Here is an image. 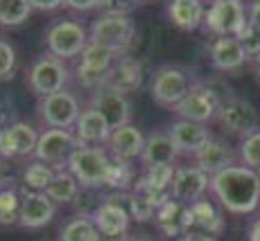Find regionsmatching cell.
<instances>
[{
  "label": "cell",
  "instance_id": "1",
  "mask_svg": "<svg viewBox=\"0 0 260 241\" xmlns=\"http://www.w3.org/2000/svg\"><path fill=\"white\" fill-rule=\"evenodd\" d=\"M211 192L226 212L251 214L260 205V174L247 165H233L211 176Z\"/></svg>",
  "mask_w": 260,
  "mask_h": 241
},
{
  "label": "cell",
  "instance_id": "2",
  "mask_svg": "<svg viewBox=\"0 0 260 241\" xmlns=\"http://www.w3.org/2000/svg\"><path fill=\"white\" fill-rule=\"evenodd\" d=\"M111 163L113 158L107 153V149L91 147V144H84V147L75 149L71 158L66 160L68 172L79 180V185L82 187H93V189L107 187Z\"/></svg>",
  "mask_w": 260,
  "mask_h": 241
},
{
  "label": "cell",
  "instance_id": "3",
  "mask_svg": "<svg viewBox=\"0 0 260 241\" xmlns=\"http://www.w3.org/2000/svg\"><path fill=\"white\" fill-rule=\"evenodd\" d=\"M88 38L116 54H127L136 41V25L132 16H100L88 29Z\"/></svg>",
  "mask_w": 260,
  "mask_h": 241
},
{
  "label": "cell",
  "instance_id": "4",
  "mask_svg": "<svg viewBox=\"0 0 260 241\" xmlns=\"http://www.w3.org/2000/svg\"><path fill=\"white\" fill-rule=\"evenodd\" d=\"M247 9L242 0H213L204 16V27L215 36H240L247 27Z\"/></svg>",
  "mask_w": 260,
  "mask_h": 241
},
{
  "label": "cell",
  "instance_id": "5",
  "mask_svg": "<svg viewBox=\"0 0 260 241\" xmlns=\"http://www.w3.org/2000/svg\"><path fill=\"white\" fill-rule=\"evenodd\" d=\"M192 86L194 84L186 70L177 66H161L152 77L149 93H152V99L158 106L172 110L192 90Z\"/></svg>",
  "mask_w": 260,
  "mask_h": 241
},
{
  "label": "cell",
  "instance_id": "6",
  "mask_svg": "<svg viewBox=\"0 0 260 241\" xmlns=\"http://www.w3.org/2000/svg\"><path fill=\"white\" fill-rule=\"evenodd\" d=\"M68 79H71V72H68L66 63L48 52V54H43V57H39L37 61L29 66L27 86L32 88L34 95L46 97V95L66 90Z\"/></svg>",
  "mask_w": 260,
  "mask_h": 241
},
{
  "label": "cell",
  "instance_id": "7",
  "mask_svg": "<svg viewBox=\"0 0 260 241\" xmlns=\"http://www.w3.org/2000/svg\"><path fill=\"white\" fill-rule=\"evenodd\" d=\"M88 41L91 38H88L86 27L79 25L77 21H57L54 25H50V29L46 32V45L50 54H54L61 61L79 57Z\"/></svg>",
  "mask_w": 260,
  "mask_h": 241
},
{
  "label": "cell",
  "instance_id": "8",
  "mask_svg": "<svg viewBox=\"0 0 260 241\" xmlns=\"http://www.w3.org/2000/svg\"><path fill=\"white\" fill-rule=\"evenodd\" d=\"M222 106V95L208 84H194L192 90L177 104L172 110L181 119L206 124L213 117H217V110Z\"/></svg>",
  "mask_w": 260,
  "mask_h": 241
},
{
  "label": "cell",
  "instance_id": "9",
  "mask_svg": "<svg viewBox=\"0 0 260 241\" xmlns=\"http://www.w3.org/2000/svg\"><path fill=\"white\" fill-rule=\"evenodd\" d=\"M39 115L50 129H68L71 131L82 115V106L71 90H59V93L41 97Z\"/></svg>",
  "mask_w": 260,
  "mask_h": 241
},
{
  "label": "cell",
  "instance_id": "10",
  "mask_svg": "<svg viewBox=\"0 0 260 241\" xmlns=\"http://www.w3.org/2000/svg\"><path fill=\"white\" fill-rule=\"evenodd\" d=\"M217 122L226 129L229 133H236V135H249L253 131H258L260 127V115L256 106L251 102L242 97H226L222 102V106L217 110Z\"/></svg>",
  "mask_w": 260,
  "mask_h": 241
},
{
  "label": "cell",
  "instance_id": "11",
  "mask_svg": "<svg viewBox=\"0 0 260 241\" xmlns=\"http://www.w3.org/2000/svg\"><path fill=\"white\" fill-rule=\"evenodd\" d=\"M91 106L107 119L111 131L124 127V124H132V104H129L127 95L111 86L95 88L91 95Z\"/></svg>",
  "mask_w": 260,
  "mask_h": 241
},
{
  "label": "cell",
  "instance_id": "12",
  "mask_svg": "<svg viewBox=\"0 0 260 241\" xmlns=\"http://www.w3.org/2000/svg\"><path fill=\"white\" fill-rule=\"evenodd\" d=\"M79 147H84V142L68 129H46L43 133H39L34 158L41 163H63Z\"/></svg>",
  "mask_w": 260,
  "mask_h": 241
},
{
  "label": "cell",
  "instance_id": "13",
  "mask_svg": "<svg viewBox=\"0 0 260 241\" xmlns=\"http://www.w3.org/2000/svg\"><path fill=\"white\" fill-rule=\"evenodd\" d=\"M211 189V176L197 165L174 169V178L170 185V196L183 205H192L194 200L204 198V194Z\"/></svg>",
  "mask_w": 260,
  "mask_h": 241
},
{
  "label": "cell",
  "instance_id": "14",
  "mask_svg": "<svg viewBox=\"0 0 260 241\" xmlns=\"http://www.w3.org/2000/svg\"><path fill=\"white\" fill-rule=\"evenodd\" d=\"M154 219H156L161 232L168 234V237H174V239H179L181 234L194 230L192 208H190V205L179 203V200H174L172 196H170L166 203L156 210V217Z\"/></svg>",
  "mask_w": 260,
  "mask_h": 241
},
{
  "label": "cell",
  "instance_id": "15",
  "mask_svg": "<svg viewBox=\"0 0 260 241\" xmlns=\"http://www.w3.org/2000/svg\"><path fill=\"white\" fill-rule=\"evenodd\" d=\"M57 214V203L46 192H25L21 196V219L23 228H43Z\"/></svg>",
  "mask_w": 260,
  "mask_h": 241
},
{
  "label": "cell",
  "instance_id": "16",
  "mask_svg": "<svg viewBox=\"0 0 260 241\" xmlns=\"http://www.w3.org/2000/svg\"><path fill=\"white\" fill-rule=\"evenodd\" d=\"M39 142V133L32 124L14 122L3 129V158H25L34 155Z\"/></svg>",
  "mask_w": 260,
  "mask_h": 241
},
{
  "label": "cell",
  "instance_id": "17",
  "mask_svg": "<svg viewBox=\"0 0 260 241\" xmlns=\"http://www.w3.org/2000/svg\"><path fill=\"white\" fill-rule=\"evenodd\" d=\"M168 133H170V138H172L177 151L190 153V155H194L211 140V131H208L206 124L190 122V119H177V122L168 129Z\"/></svg>",
  "mask_w": 260,
  "mask_h": 241
},
{
  "label": "cell",
  "instance_id": "18",
  "mask_svg": "<svg viewBox=\"0 0 260 241\" xmlns=\"http://www.w3.org/2000/svg\"><path fill=\"white\" fill-rule=\"evenodd\" d=\"M194 163H197L199 169H204L208 176H215L224 169L233 167L236 165V153L229 147L224 140L211 138L197 153H194Z\"/></svg>",
  "mask_w": 260,
  "mask_h": 241
},
{
  "label": "cell",
  "instance_id": "19",
  "mask_svg": "<svg viewBox=\"0 0 260 241\" xmlns=\"http://www.w3.org/2000/svg\"><path fill=\"white\" fill-rule=\"evenodd\" d=\"M107 144H109V151L113 153V158L132 163V160H136L143 155L145 135L141 133V129L134 127V124H124V127L111 131Z\"/></svg>",
  "mask_w": 260,
  "mask_h": 241
},
{
  "label": "cell",
  "instance_id": "20",
  "mask_svg": "<svg viewBox=\"0 0 260 241\" xmlns=\"http://www.w3.org/2000/svg\"><path fill=\"white\" fill-rule=\"evenodd\" d=\"M143 84V63L138 61L136 57H129V54H122V57L116 59L111 72H109V82L107 86L120 90V93H134L138 90Z\"/></svg>",
  "mask_w": 260,
  "mask_h": 241
},
{
  "label": "cell",
  "instance_id": "21",
  "mask_svg": "<svg viewBox=\"0 0 260 241\" xmlns=\"http://www.w3.org/2000/svg\"><path fill=\"white\" fill-rule=\"evenodd\" d=\"M211 61L222 72H233V70L244 66L247 54H244L242 43L236 36H219L211 45Z\"/></svg>",
  "mask_w": 260,
  "mask_h": 241
},
{
  "label": "cell",
  "instance_id": "22",
  "mask_svg": "<svg viewBox=\"0 0 260 241\" xmlns=\"http://www.w3.org/2000/svg\"><path fill=\"white\" fill-rule=\"evenodd\" d=\"M91 219L100 234H124L129 230V221H132L122 203H113L109 198H104V203Z\"/></svg>",
  "mask_w": 260,
  "mask_h": 241
},
{
  "label": "cell",
  "instance_id": "23",
  "mask_svg": "<svg viewBox=\"0 0 260 241\" xmlns=\"http://www.w3.org/2000/svg\"><path fill=\"white\" fill-rule=\"evenodd\" d=\"M177 147H174L172 138L168 131H156L145 138V149H143V165L145 167H154V165H174L177 160Z\"/></svg>",
  "mask_w": 260,
  "mask_h": 241
},
{
  "label": "cell",
  "instance_id": "24",
  "mask_svg": "<svg viewBox=\"0 0 260 241\" xmlns=\"http://www.w3.org/2000/svg\"><path fill=\"white\" fill-rule=\"evenodd\" d=\"M75 135H77L84 144H102V142H109L111 129H109L107 119H104L98 110L93 106H88L82 110L77 124H75Z\"/></svg>",
  "mask_w": 260,
  "mask_h": 241
},
{
  "label": "cell",
  "instance_id": "25",
  "mask_svg": "<svg viewBox=\"0 0 260 241\" xmlns=\"http://www.w3.org/2000/svg\"><path fill=\"white\" fill-rule=\"evenodd\" d=\"M170 21L177 27L186 29V32H194L204 25V16H206V7L202 0H172L168 7Z\"/></svg>",
  "mask_w": 260,
  "mask_h": 241
},
{
  "label": "cell",
  "instance_id": "26",
  "mask_svg": "<svg viewBox=\"0 0 260 241\" xmlns=\"http://www.w3.org/2000/svg\"><path fill=\"white\" fill-rule=\"evenodd\" d=\"M192 214H194V228L202 230V232H208L213 237H217L224 230V219L222 212L217 210V205L211 203L208 198H199L194 200L192 205Z\"/></svg>",
  "mask_w": 260,
  "mask_h": 241
},
{
  "label": "cell",
  "instance_id": "27",
  "mask_svg": "<svg viewBox=\"0 0 260 241\" xmlns=\"http://www.w3.org/2000/svg\"><path fill=\"white\" fill-rule=\"evenodd\" d=\"M79 192H82V185H79V180L75 178L68 169H66V172H57V174H54L52 183H50L48 189H46V194L57 205L75 203L77 196H79Z\"/></svg>",
  "mask_w": 260,
  "mask_h": 241
},
{
  "label": "cell",
  "instance_id": "28",
  "mask_svg": "<svg viewBox=\"0 0 260 241\" xmlns=\"http://www.w3.org/2000/svg\"><path fill=\"white\" fill-rule=\"evenodd\" d=\"M98 237H100V232L95 228L93 219L77 214V217L71 219L61 228L59 241H98Z\"/></svg>",
  "mask_w": 260,
  "mask_h": 241
},
{
  "label": "cell",
  "instance_id": "29",
  "mask_svg": "<svg viewBox=\"0 0 260 241\" xmlns=\"http://www.w3.org/2000/svg\"><path fill=\"white\" fill-rule=\"evenodd\" d=\"M32 5L29 0H0V25L18 27L29 18Z\"/></svg>",
  "mask_w": 260,
  "mask_h": 241
},
{
  "label": "cell",
  "instance_id": "30",
  "mask_svg": "<svg viewBox=\"0 0 260 241\" xmlns=\"http://www.w3.org/2000/svg\"><path fill=\"white\" fill-rule=\"evenodd\" d=\"M172 178H174V165H154V167H147L145 176H141L136 183L147 189H154V192H170Z\"/></svg>",
  "mask_w": 260,
  "mask_h": 241
},
{
  "label": "cell",
  "instance_id": "31",
  "mask_svg": "<svg viewBox=\"0 0 260 241\" xmlns=\"http://www.w3.org/2000/svg\"><path fill=\"white\" fill-rule=\"evenodd\" d=\"M134 185H136V178H134L132 163H127V160H118V158H113L111 169H109L107 187H111L113 192H132Z\"/></svg>",
  "mask_w": 260,
  "mask_h": 241
},
{
  "label": "cell",
  "instance_id": "32",
  "mask_svg": "<svg viewBox=\"0 0 260 241\" xmlns=\"http://www.w3.org/2000/svg\"><path fill=\"white\" fill-rule=\"evenodd\" d=\"M54 169L50 167L48 163H41V160H34L23 174V183L25 187H29L32 192H46L48 185L52 183L54 178Z\"/></svg>",
  "mask_w": 260,
  "mask_h": 241
},
{
  "label": "cell",
  "instance_id": "33",
  "mask_svg": "<svg viewBox=\"0 0 260 241\" xmlns=\"http://www.w3.org/2000/svg\"><path fill=\"white\" fill-rule=\"evenodd\" d=\"M21 219V196L12 187H0V225H16Z\"/></svg>",
  "mask_w": 260,
  "mask_h": 241
},
{
  "label": "cell",
  "instance_id": "34",
  "mask_svg": "<svg viewBox=\"0 0 260 241\" xmlns=\"http://www.w3.org/2000/svg\"><path fill=\"white\" fill-rule=\"evenodd\" d=\"M156 205L152 203L145 194L136 192V189H132L127 196V212L129 217H132L134 221H138V223H147V221H152L154 217H156Z\"/></svg>",
  "mask_w": 260,
  "mask_h": 241
},
{
  "label": "cell",
  "instance_id": "35",
  "mask_svg": "<svg viewBox=\"0 0 260 241\" xmlns=\"http://www.w3.org/2000/svg\"><path fill=\"white\" fill-rule=\"evenodd\" d=\"M240 158H242V165L251 169H260V129L249 135H244L242 142H240Z\"/></svg>",
  "mask_w": 260,
  "mask_h": 241
},
{
  "label": "cell",
  "instance_id": "36",
  "mask_svg": "<svg viewBox=\"0 0 260 241\" xmlns=\"http://www.w3.org/2000/svg\"><path fill=\"white\" fill-rule=\"evenodd\" d=\"M238 41L242 43V50L247 54V59H256L260 57V29L253 27L251 23H247V27L242 29V34L238 36Z\"/></svg>",
  "mask_w": 260,
  "mask_h": 241
},
{
  "label": "cell",
  "instance_id": "37",
  "mask_svg": "<svg viewBox=\"0 0 260 241\" xmlns=\"http://www.w3.org/2000/svg\"><path fill=\"white\" fill-rule=\"evenodd\" d=\"M136 5V0H100L98 9L102 16H129Z\"/></svg>",
  "mask_w": 260,
  "mask_h": 241
},
{
  "label": "cell",
  "instance_id": "38",
  "mask_svg": "<svg viewBox=\"0 0 260 241\" xmlns=\"http://www.w3.org/2000/svg\"><path fill=\"white\" fill-rule=\"evenodd\" d=\"M16 68V52L7 41H0V79L12 77Z\"/></svg>",
  "mask_w": 260,
  "mask_h": 241
},
{
  "label": "cell",
  "instance_id": "39",
  "mask_svg": "<svg viewBox=\"0 0 260 241\" xmlns=\"http://www.w3.org/2000/svg\"><path fill=\"white\" fill-rule=\"evenodd\" d=\"M100 0H63L66 7L75 9V12H91V9H98Z\"/></svg>",
  "mask_w": 260,
  "mask_h": 241
},
{
  "label": "cell",
  "instance_id": "40",
  "mask_svg": "<svg viewBox=\"0 0 260 241\" xmlns=\"http://www.w3.org/2000/svg\"><path fill=\"white\" fill-rule=\"evenodd\" d=\"M32 9H39V12H54L63 5V0H29Z\"/></svg>",
  "mask_w": 260,
  "mask_h": 241
},
{
  "label": "cell",
  "instance_id": "41",
  "mask_svg": "<svg viewBox=\"0 0 260 241\" xmlns=\"http://www.w3.org/2000/svg\"><path fill=\"white\" fill-rule=\"evenodd\" d=\"M174 241H217V237H213V234H208V232H202V230H190V232L181 234V237Z\"/></svg>",
  "mask_w": 260,
  "mask_h": 241
},
{
  "label": "cell",
  "instance_id": "42",
  "mask_svg": "<svg viewBox=\"0 0 260 241\" xmlns=\"http://www.w3.org/2000/svg\"><path fill=\"white\" fill-rule=\"evenodd\" d=\"M247 18L253 27L260 29V0H253L251 3V7H249V12H247Z\"/></svg>",
  "mask_w": 260,
  "mask_h": 241
},
{
  "label": "cell",
  "instance_id": "43",
  "mask_svg": "<svg viewBox=\"0 0 260 241\" xmlns=\"http://www.w3.org/2000/svg\"><path fill=\"white\" fill-rule=\"evenodd\" d=\"M247 241H260V217L251 223L249 228V234H247Z\"/></svg>",
  "mask_w": 260,
  "mask_h": 241
},
{
  "label": "cell",
  "instance_id": "44",
  "mask_svg": "<svg viewBox=\"0 0 260 241\" xmlns=\"http://www.w3.org/2000/svg\"><path fill=\"white\" fill-rule=\"evenodd\" d=\"M98 241H132V237H129L127 232L124 234H100Z\"/></svg>",
  "mask_w": 260,
  "mask_h": 241
},
{
  "label": "cell",
  "instance_id": "45",
  "mask_svg": "<svg viewBox=\"0 0 260 241\" xmlns=\"http://www.w3.org/2000/svg\"><path fill=\"white\" fill-rule=\"evenodd\" d=\"M0 163H3V131H0Z\"/></svg>",
  "mask_w": 260,
  "mask_h": 241
},
{
  "label": "cell",
  "instance_id": "46",
  "mask_svg": "<svg viewBox=\"0 0 260 241\" xmlns=\"http://www.w3.org/2000/svg\"><path fill=\"white\" fill-rule=\"evenodd\" d=\"M132 241H152V239H145V237H136V239H132Z\"/></svg>",
  "mask_w": 260,
  "mask_h": 241
},
{
  "label": "cell",
  "instance_id": "47",
  "mask_svg": "<svg viewBox=\"0 0 260 241\" xmlns=\"http://www.w3.org/2000/svg\"><path fill=\"white\" fill-rule=\"evenodd\" d=\"M256 63H258V77H260V57L256 59Z\"/></svg>",
  "mask_w": 260,
  "mask_h": 241
},
{
  "label": "cell",
  "instance_id": "48",
  "mask_svg": "<svg viewBox=\"0 0 260 241\" xmlns=\"http://www.w3.org/2000/svg\"><path fill=\"white\" fill-rule=\"evenodd\" d=\"M136 3H145V0H136Z\"/></svg>",
  "mask_w": 260,
  "mask_h": 241
},
{
  "label": "cell",
  "instance_id": "49",
  "mask_svg": "<svg viewBox=\"0 0 260 241\" xmlns=\"http://www.w3.org/2000/svg\"><path fill=\"white\" fill-rule=\"evenodd\" d=\"M258 174H260V169H258Z\"/></svg>",
  "mask_w": 260,
  "mask_h": 241
}]
</instances>
